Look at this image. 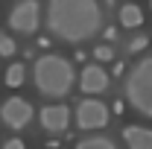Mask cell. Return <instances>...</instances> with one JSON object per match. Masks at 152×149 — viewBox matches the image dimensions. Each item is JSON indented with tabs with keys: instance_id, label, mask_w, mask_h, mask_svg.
<instances>
[{
	"instance_id": "cell-7",
	"label": "cell",
	"mask_w": 152,
	"mask_h": 149,
	"mask_svg": "<svg viewBox=\"0 0 152 149\" xmlns=\"http://www.w3.org/2000/svg\"><path fill=\"white\" fill-rule=\"evenodd\" d=\"M70 126V108L67 105H44L41 108V129L50 134H61Z\"/></svg>"
},
{
	"instance_id": "cell-16",
	"label": "cell",
	"mask_w": 152,
	"mask_h": 149,
	"mask_svg": "<svg viewBox=\"0 0 152 149\" xmlns=\"http://www.w3.org/2000/svg\"><path fill=\"white\" fill-rule=\"evenodd\" d=\"M3 149H23V140H20V137H12V140L3 143Z\"/></svg>"
},
{
	"instance_id": "cell-6",
	"label": "cell",
	"mask_w": 152,
	"mask_h": 149,
	"mask_svg": "<svg viewBox=\"0 0 152 149\" xmlns=\"http://www.w3.org/2000/svg\"><path fill=\"white\" fill-rule=\"evenodd\" d=\"M41 23V9L35 0H18L9 12V26L20 35H32Z\"/></svg>"
},
{
	"instance_id": "cell-13",
	"label": "cell",
	"mask_w": 152,
	"mask_h": 149,
	"mask_svg": "<svg viewBox=\"0 0 152 149\" xmlns=\"http://www.w3.org/2000/svg\"><path fill=\"white\" fill-rule=\"evenodd\" d=\"M12 53H15V41L6 35V32H0V56H6V58H9Z\"/></svg>"
},
{
	"instance_id": "cell-10",
	"label": "cell",
	"mask_w": 152,
	"mask_h": 149,
	"mask_svg": "<svg viewBox=\"0 0 152 149\" xmlns=\"http://www.w3.org/2000/svg\"><path fill=\"white\" fill-rule=\"evenodd\" d=\"M140 23H143V12H140L134 3H126V6L120 9V26L134 29V26H140Z\"/></svg>"
},
{
	"instance_id": "cell-15",
	"label": "cell",
	"mask_w": 152,
	"mask_h": 149,
	"mask_svg": "<svg viewBox=\"0 0 152 149\" xmlns=\"http://www.w3.org/2000/svg\"><path fill=\"white\" fill-rule=\"evenodd\" d=\"M94 56L99 58V61H105V58H111V47H105V44H102V47H96V50H94Z\"/></svg>"
},
{
	"instance_id": "cell-17",
	"label": "cell",
	"mask_w": 152,
	"mask_h": 149,
	"mask_svg": "<svg viewBox=\"0 0 152 149\" xmlns=\"http://www.w3.org/2000/svg\"><path fill=\"white\" fill-rule=\"evenodd\" d=\"M102 35H105V41H114V35H117V29H114V26H108V29H105Z\"/></svg>"
},
{
	"instance_id": "cell-2",
	"label": "cell",
	"mask_w": 152,
	"mask_h": 149,
	"mask_svg": "<svg viewBox=\"0 0 152 149\" xmlns=\"http://www.w3.org/2000/svg\"><path fill=\"white\" fill-rule=\"evenodd\" d=\"M32 82H35L38 93H44L50 99H64L73 91V82H76L73 64L58 53H44L32 64Z\"/></svg>"
},
{
	"instance_id": "cell-1",
	"label": "cell",
	"mask_w": 152,
	"mask_h": 149,
	"mask_svg": "<svg viewBox=\"0 0 152 149\" xmlns=\"http://www.w3.org/2000/svg\"><path fill=\"white\" fill-rule=\"evenodd\" d=\"M47 29L67 44H82L102 29V9L96 0H50Z\"/></svg>"
},
{
	"instance_id": "cell-18",
	"label": "cell",
	"mask_w": 152,
	"mask_h": 149,
	"mask_svg": "<svg viewBox=\"0 0 152 149\" xmlns=\"http://www.w3.org/2000/svg\"><path fill=\"white\" fill-rule=\"evenodd\" d=\"M149 6H152V3H149Z\"/></svg>"
},
{
	"instance_id": "cell-4",
	"label": "cell",
	"mask_w": 152,
	"mask_h": 149,
	"mask_svg": "<svg viewBox=\"0 0 152 149\" xmlns=\"http://www.w3.org/2000/svg\"><path fill=\"white\" fill-rule=\"evenodd\" d=\"M108 123V105L96 96H85L76 105V126L82 131H94V129H105Z\"/></svg>"
},
{
	"instance_id": "cell-12",
	"label": "cell",
	"mask_w": 152,
	"mask_h": 149,
	"mask_svg": "<svg viewBox=\"0 0 152 149\" xmlns=\"http://www.w3.org/2000/svg\"><path fill=\"white\" fill-rule=\"evenodd\" d=\"M20 82H23V64H9V70H6V85H9V88H20Z\"/></svg>"
},
{
	"instance_id": "cell-5",
	"label": "cell",
	"mask_w": 152,
	"mask_h": 149,
	"mask_svg": "<svg viewBox=\"0 0 152 149\" xmlns=\"http://www.w3.org/2000/svg\"><path fill=\"white\" fill-rule=\"evenodd\" d=\"M32 117H35L32 102H29V99H23V96H9V99L0 105V120H3L12 131L26 129V126L32 123Z\"/></svg>"
},
{
	"instance_id": "cell-9",
	"label": "cell",
	"mask_w": 152,
	"mask_h": 149,
	"mask_svg": "<svg viewBox=\"0 0 152 149\" xmlns=\"http://www.w3.org/2000/svg\"><path fill=\"white\" fill-rule=\"evenodd\" d=\"M123 140L129 149H152V129L146 126H126L123 129Z\"/></svg>"
},
{
	"instance_id": "cell-8",
	"label": "cell",
	"mask_w": 152,
	"mask_h": 149,
	"mask_svg": "<svg viewBox=\"0 0 152 149\" xmlns=\"http://www.w3.org/2000/svg\"><path fill=\"white\" fill-rule=\"evenodd\" d=\"M79 88L85 91V96L108 91V73H105V67L102 64H85V70L79 76Z\"/></svg>"
},
{
	"instance_id": "cell-11",
	"label": "cell",
	"mask_w": 152,
	"mask_h": 149,
	"mask_svg": "<svg viewBox=\"0 0 152 149\" xmlns=\"http://www.w3.org/2000/svg\"><path fill=\"white\" fill-rule=\"evenodd\" d=\"M73 149H117V143H114L111 137H105V134H88Z\"/></svg>"
},
{
	"instance_id": "cell-14",
	"label": "cell",
	"mask_w": 152,
	"mask_h": 149,
	"mask_svg": "<svg viewBox=\"0 0 152 149\" xmlns=\"http://www.w3.org/2000/svg\"><path fill=\"white\" fill-rule=\"evenodd\" d=\"M146 44H149V38L146 35H137V38H132V41H129V50H143V47H146Z\"/></svg>"
},
{
	"instance_id": "cell-3",
	"label": "cell",
	"mask_w": 152,
	"mask_h": 149,
	"mask_svg": "<svg viewBox=\"0 0 152 149\" xmlns=\"http://www.w3.org/2000/svg\"><path fill=\"white\" fill-rule=\"evenodd\" d=\"M123 88H126L129 105L152 120V53L143 56L140 61H134L132 67L126 70Z\"/></svg>"
}]
</instances>
